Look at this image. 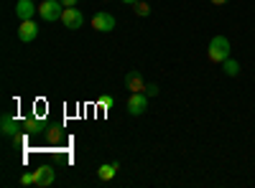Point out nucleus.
<instances>
[{
	"instance_id": "obj_9",
	"label": "nucleus",
	"mask_w": 255,
	"mask_h": 188,
	"mask_svg": "<svg viewBox=\"0 0 255 188\" xmlns=\"http://www.w3.org/2000/svg\"><path fill=\"white\" fill-rule=\"evenodd\" d=\"M36 36H38V26L33 23V20H20L18 38L23 41V44H31V41H36Z\"/></svg>"
},
{
	"instance_id": "obj_21",
	"label": "nucleus",
	"mask_w": 255,
	"mask_h": 188,
	"mask_svg": "<svg viewBox=\"0 0 255 188\" xmlns=\"http://www.w3.org/2000/svg\"><path fill=\"white\" fill-rule=\"evenodd\" d=\"M120 3H125V5H135V3H140V0H120Z\"/></svg>"
},
{
	"instance_id": "obj_14",
	"label": "nucleus",
	"mask_w": 255,
	"mask_h": 188,
	"mask_svg": "<svg viewBox=\"0 0 255 188\" xmlns=\"http://www.w3.org/2000/svg\"><path fill=\"white\" fill-rule=\"evenodd\" d=\"M113 104H115V97L113 94H102L97 99V107H102V110H113Z\"/></svg>"
},
{
	"instance_id": "obj_10",
	"label": "nucleus",
	"mask_w": 255,
	"mask_h": 188,
	"mask_svg": "<svg viewBox=\"0 0 255 188\" xmlns=\"http://www.w3.org/2000/svg\"><path fill=\"white\" fill-rule=\"evenodd\" d=\"M23 132H28V135H38V132H46V122L41 120V117H28V120H23Z\"/></svg>"
},
{
	"instance_id": "obj_3",
	"label": "nucleus",
	"mask_w": 255,
	"mask_h": 188,
	"mask_svg": "<svg viewBox=\"0 0 255 188\" xmlns=\"http://www.w3.org/2000/svg\"><path fill=\"white\" fill-rule=\"evenodd\" d=\"M148 97L145 92H133L130 94V99H128V115H133V117H140V115H145V110H148Z\"/></svg>"
},
{
	"instance_id": "obj_1",
	"label": "nucleus",
	"mask_w": 255,
	"mask_h": 188,
	"mask_svg": "<svg viewBox=\"0 0 255 188\" xmlns=\"http://www.w3.org/2000/svg\"><path fill=\"white\" fill-rule=\"evenodd\" d=\"M232 54V46H230V38L227 36H215L209 41L207 46V56L209 61H215V64H222V61H227Z\"/></svg>"
},
{
	"instance_id": "obj_6",
	"label": "nucleus",
	"mask_w": 255,
	"mask_h": 188,
	"mask_svg": "<svg viewBox=\"0 0 255 188\" xmlns=\"http://www.w3.org/2000/svg\"><path fill=\"white\" fill-rule=\"evenodd\" d=\"M36 13H38V5L33 0H18L15 3V18L18 20H33Z\"/></svg>"
},
{
	"instance_id": "obj_20",
	"label": "nucleus",
	"mask_w": 255,
	"mask_h": 188,
	"mask_svg": "<svg viewBox=\"0 0 255 188\" xmlns=\"http://www.w3.org/2000/svg\"><path fill=\"white\" fill-rule=\"evenodd\" d=\"M212 5H225V3H230V0H209Z\"/></svg>"
},
{
	"instance_id": "obj_17",
	"label": "nucleus",
	"mask_w": 255,
	"mask_h": 188,
	"mask_svg": "<svg viewBox=\"0 0 255 188\" xmlns=\"http://www.w3.org/2000/svg\"><path fill=\"white\" fill-rule=\"evenodd\" d=\"M33 181H36L33 173H23V176H20V186H33Z\"/></svg>"
},
{
	"instance_id": "obj_7",
	"label": "nucleus",
	"mask_w": 255,
	"mask_h": 188,
	"mask_svg": "<svg viewBox=\"0 0 255 188\" xmlns=\"http://www.w3.org/2000/svg\"><path fill=\"white\" fill-rule=\"evenodd\" d=\"M33 176H36L33 186H41V188H49V186L54 183V178H56V171L51 168V165H41V168H36V171H33Z\"/></svg>"
},
{
	"instance_id": "obj_8",
	"label": "nucleus",
	"mask_w": 255,
	"mask_h": 188,
	"mask_svg": "<svg viewBox=\"0 0 255 188\" xmlns=\"http://www.w3.org/2000/svg\"><path fill=\"white\" fill-rule=\"evenodd\" d=\"M0 130H3V135H5V137H18V132L23 130V125L15 122V117H13L10 112H5V115H3V120H0Z\"/></svg>"
},
{
	"instance_id": "obj_11",
	"label": "nucleus",
	"mask_w": 255,
	"mask_h": 188,
	"mask_svg": "<svg viewBox=\"0 0 255 188\" xmlns=\"http://www.w3.org/2000/svg\"><path fill=\"white\" fill-rule=\"evenodd\" d=\"M118 171H120V163H118V160L105 163V165H100V168H97V178H100V181H113V178L118 176Z\"/></svg>"
},
{
	"instance_id": "obj_15",
	"label": "nucleus",
	"mask_w": 255,
	"mask_h": 188,
	"mask_svg": "<svg viewBox=\"0 0 255 188\" xmlns=\"http://www.w3.org/2000/svg\"><path fill=\"white\" fill-rule=\"evenodd\" d=\"M133 8H135V13H138L140 18H145V15H151V5H148L145 0H140V3H135Z\"/></svg>"
},
{
	"instance_id": "obj_12",
	"label": "nucleus",
	"mask_w": 255,
	"mask_h": 188,
	"mask_svg": "<svg viewBox=\"0 0 255 188\" xmlns=\"http://www.w3.org/2000/svg\"><path fill=\"white\" fill-rule=\"evenodd\" d=\"M125 87L130 89V92H145V81H143V76L138 74V71H130V74H125Z\"/></svg>"
},
{
	"instance_id": "obj_16",
	"label": "nucleus",
	"mask_w": 255,
	"mask_h": 188,
	"mask_svg": "<svg viewBox=\"0 0 255 188\" xmlns=\"http://www.w3.org/2000/svg\"><path fill=\"white\" fill-rule=\"evenodd\" d=\"M46 137H49V142H59L61 140V127L56 125V127H46Z\"/></svg>"
},
{
	"instance_id": "obj_4",
	"label": "nucleus",
	"mask_w": 255,
	"mask_h": 188,
	"mask_svg": "<svg viewBox=\"0 0 255 188\" xmlns=\"http://www.w3.org/2000/svg\"><path fill=\"white\" fill-rule=\"evenodd\" d=\"M61 23H64V28H67V31H77V28L84 26V15H82V10H79L77 5H74V8H64Z\"/></svg>"
},
{
	"instance_id": "obj_18",
	"label": "nucleus",
	"mask_w": 255,
	"mask_h": 188,
	"mask_svg": "<svg viewBox=\"0 0 255 188\" xmlns=\"http://www.w3.org/2000/svg\"><path fill=\"white\" fill-rule=\"evenodd\" d=\"M158 92H161L158 84H148V87H145V94H148V97H158Z\"/></svg>"
},
{
	"instance_id": "obj_2",
	"label": "nucleus",
	"mask_w": 255,
	"mask_h": 188,
	"mask_svg": "<svg viewBox=\"0 0 255 188\" xmlns=\"http://www.w3.org/2000/svg\"><path fill=\"white\" fill-rule=\"evenodd\" d=\"M61 13H64V5L59 0H44L38 5V15L46 20V23H54V20H61Z\"/></svg>"
},
{
	"instance_id": "obj_19",
	"label": "nucleus",
	"mask_w": 255,
	"mask_h": 188,
	"mask_svg": "<svg viewBox=\"0 0 255 188\" xmlns=\"http://www.w3.org/2000/svg\"><path fill=\"white\" fill-rule=\"evenodd\" d=\"M59 3H61L64 8H74V5L79 3V0H59Z\"/></svg>"
},
{
	"instance_id": "obj_5",
	"label": "nucleus",
	"mask_w": 255,
	"mask_h": 188,
	"mask_svg": "<svg viewBox=\"0 0 255 188\" xmlns=\"http://www.w3.org/2000/svg\"><path fill=\"white\" fill-rule=\"evenodd\" d=\"M118 26V20H115V15L113 13H97L95 18H92V28L95 31H100V33H110L113 28Z\"/></svg>"
},
{
	"instance_id": "obj_13",
	"label": "nucleus",
	"mask_w": 255,
	"mask_h": 188,
	"mask_svg": "<svg viewBox=\"0 0 255 188\" xmlns=\"http://www.w3.org/2000/svg\"><path fill=\"white\" fill-rule=\"evenodd\" d=\"M222 71L227 74V76H238L240 74V61H235V59H227V61H222Z\"/></svg>"
}]
</instances>
